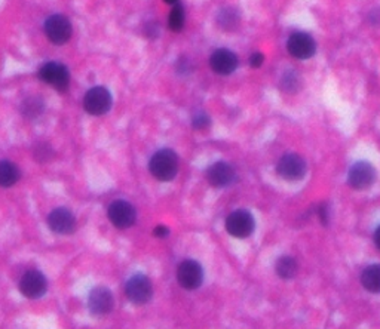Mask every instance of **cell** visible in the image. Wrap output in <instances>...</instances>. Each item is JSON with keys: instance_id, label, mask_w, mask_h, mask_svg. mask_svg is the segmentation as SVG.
Returning <instances> with one entry per match:
<instances>
[{"instance_id": "1", "label": "cell", "mask_w": 380, "mask_h": 329, "mask_svg": "<svg viewBox=\"0 0 380 329\" xmlns=\"http://www.w3.org/2000/svg\"><path fill=\"white\" fill-rule=\"evenodd\" d=\"M150 174L162 182L173 181L178 173V157L171 149L156 152L149 162Z\"/></svg>"}, {"instance_id": "2", "label": "cell", "mask_w": 380, "mask_h": 329, "mask_svg": "<svg viewBox=\"0 0 380 329\" xmlns=\"http://www.w3.org/2000/svg\"><path fill=\"white\" fill-rule=\"evenodd\" d=\"M256 229L253 214L247 209H237L226 218V230L237 239L250 238Z\"/></svg>"}, {"instance_id": "3", "label": "cell", "mask_w": 380, "mask_h": 329, "mask_svg": "<svg viewBox=\"0 0 380 329\" xmlns=\"http://www.w3.org/2000/svg\"><path fill=\"white\" fill-rule=\"evenodd\" d=\"M126 298L136 306H144L153 297V285L148 276L134 274L125 285Z\"/></svg>"}, {"instance_id": "4", "label": "cell", "mask_w": 380, "mask_h": 329, "mask_svg": "<svg viewBox=\"0 0 380 329\" xmlns=\"http://www.w3.org/2000/svg\"><path fill=\"white\" fill-rule=\"evenodd\" d=\"M113 98L109 89L104 86L91 88L84 97V109L91 116H104L112 109Z\"/></svg>"}, {"instance_id": "5", "label": "cell", "mask_w": 380, "mask_h": 329, "mask_svg": "<svg viewBox=\"0 0 380 329\" xmlns=\"http://www.w3.org/2000/svg\"><path fill=\"white\" fill-rule=\"evenodd\" d=\"M18 289L21 295H24L25 298L39 300L48 291V281L42 271L32 269L21 276Z\"/></svg>"}, {"instance_id": "6", "label": "cell", "mask_w": 380, "mask_h": 329, "mask_svg": "<svg viewBox=\"0 0 380 329\" xmlns=\"http://www.w3.org/2000/svg\"><path fill=\"white\" fill-rule=\"evenodd\" d=\"M177 281L181 288L188 291H195L204 282V269L196 260H185L177 269Z\"/></svg>"}, {"instance_id": "7", "label": "cell", "mask_w": 380, "mask_h": 329, "mask_svg": "<svg viewBox=\"0 0 380 329\" xmlns=\"http://www.w3.org/2000/svg\"><path fill=\"white\" fill-rule=\"evenodd\" d=\"M39 77L60 92H65L70 86V72L64 64L60 62L44 64L41 70H39Z\"/></svg>"}, {"instance_id": "8", "label": "cell", "mask_w": 380, "mask_h": 329, "mask_svg": "<svg viewBox=\"0 0 380 329\" xmlns=\"http://www.w3.org/2000/svg\"><path fill=\"white\" fill-rule=\"evenodd\" d=\"M376 181V169L370 162L353 163L348 174V184L353 190H369Z\"/></svg>"}, {"instance_id": "9", "label": "cell", "mask_w": 380, "mask_h": 329, "mask_svg": "<svg viewBox=\"0 0 380 329\" xmlns=\"http://www.w3.org/2000/svg\"><path fill=\"white\" fill-rule=\"evenodd\" d=\"M277 174L285 181H300L306 174V162L296 153L282 156L277 165Z\"/></svg>"}, {"instance_id": "10", "label": "cell", "mask_w": 380, "mask_h": 329, "mask_svg": "<svg viewBox=\"0 0 380 329\" xmlns=\"http://www.w3.org/2000/svg\"><path fill=\"white\" fill-rule=\"evenodd\" d=\"M287 49L297 60H309L317 52V42L305 32L293 33L287 41Z\"/></svg>"}, {"instance_id": "11", "label": "cell", "mask_w": 380, "mask_h": 329, "mask_svg": "<svg viewBox=\"0 0 380 329\" xmlns=\"http://www.w3.org/2000/svg\"><path fill=\"white\" fill-rule=\"evenodd\" d=\"M107 217L116 229H129L137 220L136 208L126 201H114L107 209Z\"/></svg>"}, {"instance_id": "12", "label": "cell", "mask_w": 380, "mask_h": 329, "mask_svg": "<svg viewBox=\"0 0 380 329\" xmlns=\"http://www.w3.org/2000/svg\"><path fill=\"white\" fill-rule=\"evenodd\" d=\"M45 34L49 39L52 43L55 45H64L65 42H69V39L72 37V22L69 18H65L64 15L55 14L51 15L45 21Z\"/></svg>"}, {"instance_id": "13", "label": "cell", "mask_w": 380, "mask_h": 329, "mask_svg": "<svg viewBox=\"0 0 380 329\" xmlns=\"http://www.w3.org/2000/svg\"><path fill=\"white\" fill-rule=\"evenodd\" d=\"M114 307V298L109 288L96 286L88 297V309L93 316H106Z\"/></svg>"}, {"instance_id": "14", "label": "cell", "mask_w": 380, "mask_h": 329, "mask_svg": "<svg viewBox=\"0 0 380 329\" xmlns=\"http://www.w3.org/2000/svg\"><path fill=\"white\" fill-rule=\"evenodd\" d=\"M48 227L61 236H67L76 230V217L67 208H55L48 215Z\"/></svg>"}, {"instance_id": "15", "label": "cell", "mask_w": 380, "mask_h": 329, "mask_svg": "<svg viewBox=\"0 0 380 329\" xmlns=\"http://www.w3.org/2000/svg\"><path fill=\"white\" fill-rule=\"evenodd\" d=\"M237 173L230 163L228 162H216L211 166L207 169V180L214 187L223 189V187H229L232 184L237 181Z\"/></svg>"}, {"instance_id": "16", "label": "cell", "mask_w": 380, "mask_h": 329, "mask_svg": "<svg viewBox=\"0 0 380 329\" xmlns=\"http://www.w3.org/2000/svg\"><path fill=\"white\" fill-rule=\"evenodd\" d=\"M238 64H240L238 55L226 48L214 51L213 55L209 57V65H211L213 72L221 76L232 74L238 69Z\"/></svg>"}, {"instance_id": "17", "label": "cell", "mask_w": 380, "mask_h": 329, "mask_svg": "<svg viewBox=\"0 0 380 329\" xmlns=\"http://www.w3.org/2000/svg\"><path fill=\"white\" fill-rule=\"evenodd\" d=\"M216 21L221 30L233 32V30L238 29V25L241 22V14L237 8L226 6V8H221L218 11Z\"/></svg>"}, {"instance_id": "18", "label": "cell", "mask_w": 380, "mask_h": 329, "mask_svg": "<svg viewBox=\"0 0 380 329\" xmlns=\"http://www.w3.org/2000/svg\"><path fill=\"white\" fill-rule=\"evenodd\" d=\"M20 110L22 117L33 121L37 119V117H41L42 113L45 112V102L41 97H27L21 102Z\"/></svg>"}, {"instance_id": "19", "label": "cell", "mask_w": 380, "mask_h": 329, "mask_svg": "<svg viewBox=\"0 0 380 329\" xmlns=\"http://www.w3.org/2000/svg\"><path fill=\"white\" fill-rule=\"evenodd\" d=\"M21 177L20 169L9 161H0V187L8 189L15 186Z\"/></svg>"}, {"instance_id": "20", "label": "cell", "mask_w": 380, "mask_h": 329, "mask_svg": "<svg viewBox=\"0 0 380 329\" xmlns=\"http://www.w3.org/2000/svg\"><path fill=\"white\" fill-rule=\"evenodd\" d=\"M361 283L372 294H380V264L365 267L361 273Z\"/></svg>"}, {"instance_id": "21", "label": "cell", "mask_w": 380, "mask_h": 329, "mask_svg": "<svg viewBox=\"0 0 380 329\" xmlns=\"http://www.w3.org/2000/svg\"><path fill=\"white\" fill-rule=\"evenodd\" d=\"M297 261L290 255L280 257L277 260V264H275V271H277L281 279H293L297 274Z\"/></svg>"}, {"instance_id": "22", "label": "cell", "mask_w": 380, "mask_h": 329, "mask_svg": "<svg viewBox=\"0 0 380 329\" xmlns=\"http://www.w3.org/2000/svg\"><path fill=\"white\" fill-rule=\"evenodd\" d=\"M185 21H186V14H185V8L183 5L177 4L173 6L171 12L168 15V27L173 32H180L183 27H185Z\"/></svg>"}, {"instance_id": "23", "label": "cell", "mask_w": 380, "mask_h": 329, "mask_svg": "<svg viewBox=\"0 0 380 329\" xmlns=\"http://www.w3.org/2000/svg\"><path fill=\"white\" fill-rule=\"evenodd\" d=\"M280 86L287 94H296L300 89V77L294 70H287L280 81Z\"/></svg>"}, {"instance_id": "24", "label": "cell", "mask_w": 380, "mask_h": 329, "mask_svg": "<svg viewBox=\"0 0 380 329\" xmlns=\"http://www.w3.org/2000/svg\"><path fill=\"white\" fill-rule=\"evenodd\" d=\"M33 157L39 163H46L54 157V150H52L51 144L39 142L33 147Z\"/></svg>"}, {"instance_id": "25", "label": "cell", "mask_w": 380, "mask_h": 329, "mask_svg": "<svg viewBox=\"0 0 380 329\" xmlns=\"http://www.w3.org/2000/svg\"><path fill=\"white\" fill-rule=\"evenodd\" d=\"M192 126L198 130H205L211 126V117L205 112L195 113L192 117Z\"/></svg>"}, {"instance_id": "26", "label": "cell", "mask_w": 380, "mask_h": 329, "mask_svg": "<svg viewBox=\"0 0 380 329\" xmlns=\"http://www.w3.org/2000/svg\"><path fill=\"white\" fill-rule=\"evenodd\" d=\"M192 62L188 57H180L176 62V72L177 74H181V76H188L192 73Z\"/></svg>"}, {"instance_id": "27", "label": "cell", "mask_w": 380, "mask_h": 329, "mask_svg": "<svg viewBox=\"0 0 380 329\" xmlns=\"http://www.w3.org/2000/svg\"><path fill=\"white\" fill-rule=\"evenodd\" d=\"M159 33H161V29L156 21H149L146 22V25H144V34H146L149 39L158 37Z\"/></svg>"}, {"instance_id": "28", "label": "cell", "mask_w": 380, "mask_h": 329, "mask_svg": "<svg viewBox=\"0 0 380 329\" xmlns=\"http://www.w3.org/2000/svg\"><path fill=\"white\" fill-rule=\"evenodd\" d=\"M318 217H320V221L322 222V226H329V222H330V209H329V205H327V203L320 205V208H318Z\"/></svg>"}, {"instance_id": "29", "label": "cell", "mask_w": 380, "mask_h": 329, "mask_svg": "<svg viewBox=\"0 0 380 329\" xmlns=\"http://www.w3.org/2000/svg\"><path fill=\"white\" fill-rule=\"evenodd\" d=\"M265 62V55L261 52H254V54L250 55V65L253 69L261 67V64Z\"/></svg>"}, {"instance_id": "30", "label": "cell", "mask_w": 380, "mask_h": 329, "mask_svg": "<svg viewBox=\"0 0 380 329\" xmlns=\"http://www.w3.org/2000/svg\"><path fill=\"white\" fill-rule=\"evenodd\" d=\"M153 234L156 236V238H158V239H165V238H168V236H169V229L166 227V226H158V227H156L155 230H153Z\"/></svg>"}, {"instance_id": "31", "label": "cell", "mask_w": 380, "mask_h": 329, "mask_svg": "<svg viewBox=\"0 0 380 329\" xmlns=\"http://www.w3.org/2000/svg\"><path fill=\"white\" fill-rule=\"evenodd\" d=\"M369 21L370 24L373 25H379L380 24V8H373L370 11V14H369Z\"/></svg>"}, {"instance_id": "32", "label": "cell", "mask_w": 380, "mask_h": 329, "mask_svg": "<svg viewBox=\"0 0 380 329\" xmlns=\"http://www.w3.org/2000/svg\"><path fill=\"white\" fill-rule=\"evenodd\" d=\"M374 243H376V246L380 249V226H379L377 230L374 231Z\"/></svg>"}, {"instance_id": "33", "label": "cell", "mask_w": 380, "mask_h": 329, "mask_svg": "<svg viewBox=\"0 0 380 329\" xmlns=\"http://www.w3.org/2000/svg\"><path fill=\"white\" fill-rule=\"evenodd\" d=\"M164 2H165V4H168V5L174 6V5H177V4L180 2V0H164Z\"/></svg>"}]
</instances>
